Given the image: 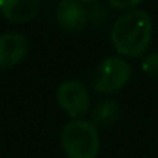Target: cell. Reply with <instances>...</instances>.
<instances>
[{
    "label": "cell",
    "instance_id": "2",
    "mask_svg": "<svg viewBox=\"0 0 158 158\" xmlns=\"http://www.w3.org/2000/svg\"><path fill=\"white\" fill-rule=\"evenodd\" d=\"M63 153L68 158H97L100 151L99 127L89 119H72L60 136Z\"/></svg>",
    "mask_w": 158,
    "mask_h": 158
},
{
    "label": "cell",
    "instance_id": "7",
    "mask_svg": "<svg viewBox=\"0 0 158 158\" xmlns=\"http://www.w3.org/2000/svg\"><path fill=\"white\" fill-rule=\"evenodd\" d=\"M39 0H0V14L15 24L29 22L38 15Z\"/></svg>",
    "mask_w": 158,
    "mask_h": 158
},
{
    "label": "cell",
    "instance_id": "9",
    "mask_svg": "<svg viewBox=\"0 0 158 158\" xmlns=\"http://www.w3.org/2000/svg\"><path fill=\"white\" fill-rule=\"evenodd\" d=\"M141 70L146 73L150 78L158 80V53H150L141 61Z\"/></svg>",
    "mask_w": 158,
    "mask_h": 158
},
{
    "label": "cell",
    "instance_id": "6",
    "mask_svg": "<svg viewBox=\"0 0 158 158\" xmlns=\"http://www.w3.org/2000/svg\"><path fill=\"white\" fill-rule=\"evenodd\" d=\"M56 22L66 32H80L89 22V14L78 0H60L56 5Z\"/></svg>",
    "mask_w": 158,
    "mask_h": 158
},
{
    "label": "cell",
    "instance_id": "3",
    "mask_svg": "<svg viewBox=\"0 0 158 158\" xmlns=\"http://www.w3.org/2000/svg\"><path fill=\"white\" fill-rule=\"evenodd\" d=\"M131 75H133V68L126 58L109 56L95 66L90 77V85L94 92L100 95H112L127 85Z\"/></svg>",
    "mask_w": 158,
    "mask_h": 158
},
{
    "label": "cell",
    "instance_id": "10",
    "mask_svg": "<svg viewBox=\"0 0 158 158\" xmlns=\"http://www.w3.org/2000/svg\"><path fill=\"white\" fill-rule=\"evenodd\" d=\"M143 0H109L110 7L117 9V10H133L136 5H139Z\"/></svg>",
    "mask_w": 158,
    "mask_h": 158
},
{
    "label": "cell",
    "instance_id": "5",
    "mask_svg": "<svg viewBox=\"0 0 158 158\" xmlns=\"http://www.w3.org/2000/svg\"><path fill=\"white\" fill-rule=\"evenodd\" d=\"M29 53L27 38L21 32L0 34V70L17 66Z\"/></svg>",
    "mask_w": 158,
    "mask_h": 158
},
{
    "label": "cell",
    "instance_id": "1",
    "mask_svg": "<svg viewBox=\"0 0 158 158\" xmlns=\"http://www.w3.org/2000/svg\"><path fill=\"white\" fill-rule=\"evenodd\" d=\"M153 36L150 14L139 9L123 14L110 29V43L123 58H139L146 53Z\"/></svg>",
    "mask_w": 158,
    "mask_h": 158
},
{
    "label": "cell",
    "instance_id": "11",
    "mask_svg": "<svg viewBox=\"0 0 158 158\" xmlns=\"http://www.w3.org/2000/svg\"><path fill=\"white\" fill-rule=\"evenodd\" d=\"M78 2H92V0H78Z\"/></svg>",
    "mask_w": 158,
    "mask_h": 158
},
{
    "label": "cell",
    "instance_id": "4",
    "mask_svg": "<svg viewBox=\"0 0 158 158\" xmlns=\"http://www.w3.org/2000/svg\"><path fill=\"white\" fill-rule=\"evenodd\" d=\"M56 102L72 119H82L90 109L89 89L78 80H65L56 89Z\"/></svg>",
    "mask_w": 158,
    "mask_h": 158
},
{
    "label": "cell",
    "instance_id": "8",
    "mask_svg": "<svg viewBox=\"0 0 158 158\" xmlns=\"http://www.w3.org/2000/svg\"><path fill=\"white\" fill-rule=\"evenodd\" d=\"M121 117V104L114 99H104L95 106L92 110V123L97 127H107L112 126Z\"/></svg>",
    "mask_w": 158,
    "mask_h": 158
}]
</instances>
